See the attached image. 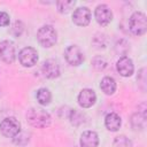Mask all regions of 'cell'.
Returning a JSON list of instances; mask_svg holds the SVG:
<instances>
[{"label": "cell", "mask_w": 147, "mask_h": 147, "mask_svg": "<svg viewBox=\"0 0 147 147\" xmlns=\"http://www.w3.org/2000/svg\"><path fill=\"white\" fill-rule=\"evenodd\" d=\"M26 121L33 127L44 129V127H47L51 124V116L44 109L31 108L26 113Z\"/></svg>", "instance_id": "obj_1"}, {"label": "cell", "mask_w": 147, "mask_h": 147, "mask_svg": "<svg viewBox=\"0 0 147 147\" xmlns=\"http://www.w3.org/2000/svg\"><path fill=\"white\" fill-rule=\"evenodd\" d=\"M22 31H23V24H22V22L16 21V22L14 23L13 28H11V32L14 33V36L18 37V36H21Z\"/></svg>", "instance_id": "obj_22"}, {"label": "cell", "mask_w": 147, "mask_h": 147, "mask_svg": "<svg viewBox=\"0 0 147 147\" xmlns=\"http://www.w3.org/2000/svg\"><path fill=\"white\" fill-rule=\"evenodd\" d=\"M0 131L7 138H14L21 132V124L15 117H7L0 123Z\"/></svg>", "instance_id": "obj_4"}, {"label": "cell", "mask_w": 147, "mask_h": 147, "mask_svg": "<svg viewBox=\"0 0 147 147\" xmlns=\"http://www.w3.org/2000/svg\"><path fill=\"white\" fill-rule=\"evenodd\" d=\"M56 31L52 25H44L37 32V39L44 47H52L56 42Z\"/></svg>", "instance_id": "obj_3"}, {"label": "cell", "mask_w": 147, "mask_h": 147, "mask_svg": "<svg viewBox=\"0 0 147 147\" xmlns=\"http://www.w3.org/2000/svg\"><path fill=\"white\" fill-rule=\"evenodd\" d=\"M131 140L125 136H118L114 139V147H131Z\"/></svg>", "instance_id": "obj_19"}, {"label": "cell", "mask_w": 147, "mask_h": 147, "mask_svg": "<svg viewBox=\"0 0 147 147\" xmlns=\"http://www.w3.org/2000/svg\"><path fill=\"white\" fill-rule=\"evenodd\" d=\"M42 74L46 78L49 79H54L56 77H59L60 75V68L56 61L54 60H46L42 63Z\"/></svg>", "instance_id": "obj_12"}, {"label": "cell", "mask_w": 147, "mask_h": 147, "mask_svg": "<svg viewBox=\"0 0 147 147\" xmlns=\"http://www.w3.org/2000/svg\"><path fill=\"white\" fill-rule=\"evenodd\" d=\"M36 96H37L38 102L40 105H42V106L48 105L51 102V99H52V94H51V92L47 88H39L37 91Z\"/></svg>", "instance_id": "obj_16"}, {"label": "cell", "mask_w": 147, "mask_h": 147, "mask_svg": "<svg viewBox=\"0 0 147 147\" xmlns=\"http://www.w3.org/2000/svg\"><path fill=\"white\" fill-rule=\"evenodd\" d=\"M18 60L24 67H33L38 61V53L33 47H24L18 54Z\"/></svg>", "instance_id": "obj_5"}, {"label": "cell", "mask_w": 147, "mask_h": 147, "mask_svg": "<svg viewBox=\"0 0 147 147\" xmlns=\"http://www.w3.org/2000/svg\"><path fill=\"white\" fill-rule=\"evenodd\" d=\"M64 57L67 62L71 65H79L84 61V54L80 51V48L76 45L69 46L64 51Z\"/></svg>", "instance_id": "obj_6"}, {"label": "cell", "mask_w": 147, "mask_h": 147, "mask_svg": "<svg viewBox=\"0 0 147 147\" xmlns=\"http://www.w3.org/2000/svg\"><path fill=\"white\" fill-rule=\"evenodd\" d=\"M96 101L95 92L91 88H84L78 94V103L83 108H90L92 107Z\"/></svg>", "instance_id": "obj_10"}, {"label": "cell", "mask_w": 147, "mask_h": 147, "mask_svg": "<svg viewBox=\"0 0 147 147\" xmlns=\"http://www.w3.org/2000/svg\"><path fill=\"white\" fill-rule=\"evenodd\" d=\"M94 16H95L96 22L100 25H107L113 20V13L107 5H99L95 8Z\"/></svg>", "instance_id": "obj_9"}, {"label": "cell", "mask_w": 147, "mask_h": 147, "mask_svg": "<svg viewBox=\"0 0 147 147\" xmlns=\"http://www.w3.org/2000/svg\"><path fill=\"white\" fill-rule=\"evenodd\" d=\"M9 15L5 11H0V26H7L9 25Z\"/></svg>", "instance_id": "obj_23"}, {"label": "cell", "mask_w": 147, "mask_h": 147, "mask_svg": "<svg viewBox=\"0 0 147 147\" xmlns=\"http://www.w3.org/2000/svg\"><path fill=\"white\" fill-rule=\"evenodd\" d=\"M75 1H67V0H61V1H57L56 2V7H57V10L61 13V14H67L69 13L72 7L75 6Z\"/></svg>", "instance_id": "obj_17"}, {"label": "cell", "mask_w": 147, "mask_h": 147, "mask_svg": "<svg viewBox=\"0 0 147 147\" xmlns=\"http://www.w3.org/2000/svg\"><path fill=\"white\" fill-rule=\"evenodd\" d=\"M80 147H96L99 144V137L94 131H85L80 136Z\"/></svg>", "instance_id": "obj_13"}, {"label": "cell", "mask_w": 147, "mask_h": 147, "mask_svg": "<svg viewBox=\"0 0 147 147\" xmlns=\"http://www.w3.org/2000/svg\"><path fill=\"white\" fill-rule=\"evenodd\" d=\"M131 123H132L133 127L142 129L145 126V115H141L140 113H136L131 118Z\"/></svg>", "instance_id": "obj_18"}, {"label": "cell", "mask_w": 147, "mask_h": 147, "mask_svg": "<svg viewBox=\"0 0 147 147\" xmlns=\"http://www.w3.org/2000/svg\"><path fill=\"white\" fill-rule=\"evenodd\" d=\"M92 65L96 70H103L107 67V61L101 56H96V57H94L92 60Z\"/></svg>", "instance_id": "obj_21"}, {"label": "cell", "mask_w": 147, "mask_h": 147, "mask_svg": "<svg viewBox=\"0 0 147 147\" xmlns=\"http://www.w3.org/2000/svg\"><path fill=\"white\" fill-rule=\"evenodd\" d=\"M121 124H122V119L116 113H110L105 118V125L111 132L117 131L121 127Z\"/></svg>", "instance_id": "obj_14"}, {"label": "cell", "mask_w": 147, "mask_h": 147, "mask_svg": "<svg viewBox=\"0 0 147 147\" xmlns=\"http://www.w3.org/2000/svg\"><path fill=\"white\" fill-rule=\"evenodd\" d=\"M70 121L74 125H79V124L84 123V115L82 113H79L77 109H72L70 111Z\"/></svg>", "instance_id": "obj_20"}, {"label": "cell", "mask_w": 147, "mask_h": 147, "mask_svg": "<svg viewBox=\"0 0 147 147\" xmlns=\"http://www.w3.org/2000/svg\"><path fill=\"white\" fill-rule=\"evenodd\" d=\"M100 87L102 90V92L107 95H111L114 94V92L116 91V82L114 80V78L111 77H105L101 80Z\"/></svg>", "instance_id": "obj_15"}, {"label": "cell", "mask_w": 147, "mask_h": 147, "mask_svg": "<svg viewBox=\"0 0 147 147\" xmlns=\"http://www.w3.org/2000/svg\"><path fill=\"white\" fill-rule=\"evenodd\" d=\"M0 59L6 63H13L15 60V47L10 40L0 42Z\"/></svg>", "instance_id": "obj_8"}, {"label": "cell", "mask_w": 147, "mask_h": 147, "mask_svg": "<svg viewBox=\"0 0 147 147\" xmlns=\"http://www.w3.org/2000/svg\"><path fill=\"white\" fill-rule=\"evenodd\" d=\"M91 10L87 7H79L72 14V22L78 26H86L91 22Z\"/></svg>", "instance_id": "obj_7"}, {"label": "cell", "mask_w": 147, "mask_h": 147, "mask_svg": "<svg viewBox=\"0 0 147 147\" xmlns=\"http://www.w3.org/2000/svg\"><path fill=\"white\" fill-rule=\"evenodd\" d=\"M116 69L117 71L123 76V77H129L133 74L134 67H133V62L130 57L127 56H122L119 57V60L117 61L116 64Z\"/></svg>", "instance_id": "obj_11"}, {"label": "cell", "mask_w": 147, "mask_h": 147, "mask_svg": "<svg viewBox=\"0 0 147 147\" xmlns=\"http://www.w3.org/2000/svg\"><path fill=\"white\" fill-rule=\"evenodd\" d=\"M130 31L136 36H141L147 30V18L146 15L141 11H136L131 15L129 20Z\"/></svg>", "instance_id": "obj_2"}]
</instances>
